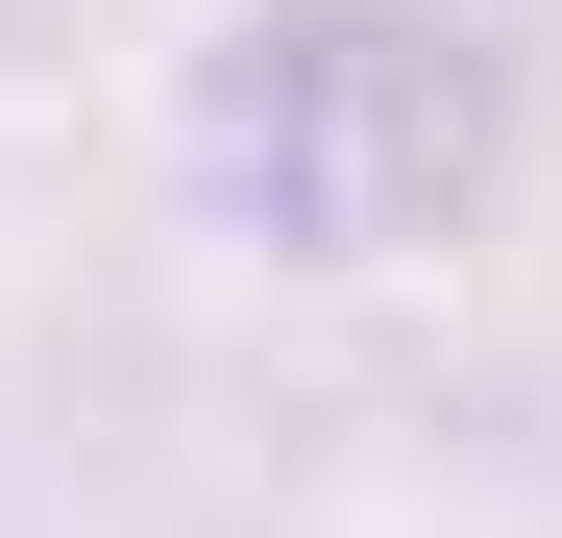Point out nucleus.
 <instances>
[{
  "mask_svg": "<svg viewBox=\"0 0 562 538\" xmlns=\"http://www.w3.org/2000/svg\"><path fill=\"white\" fill-rule=\"evenodd\" d=\"M490 147H514V74L464 49L440 0H269L196 74V197L245 245H294V269L490 221Z\"/></svg>",
  "mask_w": 562,
  "mask_h": 538,
  "instance_id": "nucleus-1",
  "label": "nucleus"
}]
</instances>
